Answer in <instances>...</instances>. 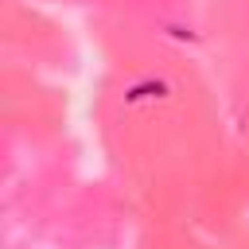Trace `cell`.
Instances as JSON below:
<instances>
[{"mask_svg": "<svg viewBox=\"0 0 249 249\" xmlns=\"http://www.w3.org/2000/svg\"><path fill=\"white\" fill-rule=\"evenodd\" d=\"M171 93H175V86H171L167 78L148 74V78L128 82V86H124V93H121V101H124V105H160V101H167Z\"/></svg>", "mask_w": 249, "mask_h": 249, "instance_id": "6da1fadb", "label": "cell"}, {"mask_svg": "<svg viewBox=\"0 0 249 249\" xmlns=\"http://www.w3.org/2000/svg\"><path fill=\"white\" fill-rule=\"evenodd\" d=\"M167 35L179 39V43H195V39H198V35H195L191 27H183V23H167Z\"/></svg>", "mask_w": 249, "mask_h": 249, "instance_id": "7a4b0ae2", "label": "cell"}]
</instances>
